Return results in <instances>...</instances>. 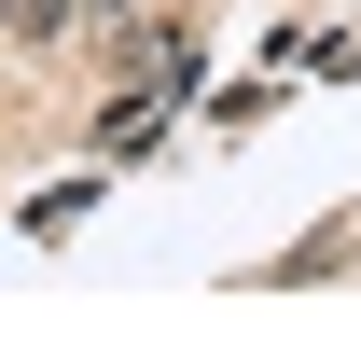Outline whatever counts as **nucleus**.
Returning a JSON list of instances; mask_svg holds the SVG:
<instances>
[{
	"label": "nucleus",
	"mask_w": 361,
	"mask_h": 361,
	"mask_svg": "<svg viewBox=\"0 0 361 361\" xmlns=\"http://www.w3.org/2000/svg\"><path fill=\"white\" fill-rule=\"evenodd\" d=\"M70 28H84V0H14V14H0V42H28V56L70 42Z\"/></svg>",
	"instance_id": "nucleus-1"
},
{
	"label": "nucleus",
	"mask_w": 361,
	"mask_h": 361,
	"mask_svg": "<svg viewBox=\"0 0 361 361\" xmlns=\"http://www.w3.org/2000/svg\"><path fill=\"white\" fill-rule=\"evenodd\" d=\"M84 14H139V0H84Z\"/></svg>",
	"instance_id": "nucleus-2"
},
{
	"label": "nucleus",
	"mask_w": 361,
	"mask_h": 361,
	"mask_svg": "<svg viewBox=\"0 0 361 361\" xmlns=\"http://www.w3.org/2000/svg\"><path fill=\"white\" fill-rule=\"evenodd\" d=\"M0 14H14V0H0Z\"/></svg>",
	"instance_id": "nucleus-3"
}]
</instances>
